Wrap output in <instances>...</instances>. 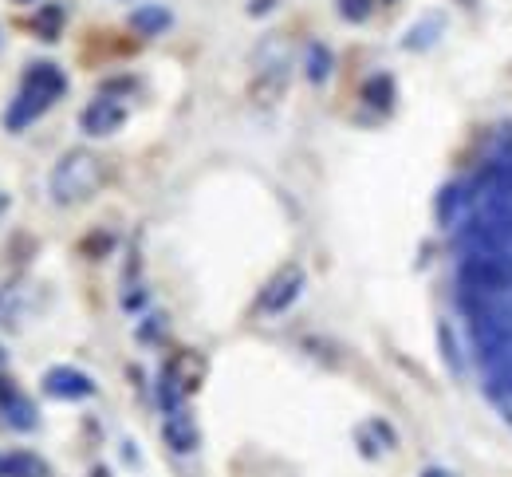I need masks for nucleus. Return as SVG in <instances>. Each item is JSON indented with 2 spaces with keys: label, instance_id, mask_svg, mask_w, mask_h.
Segmentation results:
<instances>
[{
  "label": "nucleus",
  "instance_id": "obj_1",
  "mask_svg": "<svg viewBox=\"0 0 512 477\" xmlns=\"http://www.w3.org/2000/svg\"><path fill=\"white\" fill-rule=\"evenodd\" d=\"M64 91H67V79L56 64H32V68L24 71V79H20V91H16L12 107L4 111V127H8V131H24V127L36 123Z\"/></svg>",
  "mask_w": 512,
  "mask_h": 477
},
{
  "label": "nucleus",
  "instance_id": "obj_2",
  "mask_svg": "<svg viewBox=\"0 0 512 477\" xmlns=\"http://www.w3.org/2000/svg\"><path fill=\"white\" fill-rule=\"evenodd\" d=\"M103 182H107L103 158L91 154V150H71V154H64L56 162L48 190H52V202L56 205H79V202H91L103 190Z\"/></svg>",
  "mask_w": 512,
  "mask_h": 477
},
{
  "label": "nucleus",
  "instance_id": "obj_3",
  "mask_svg": "<svg viewBox=\"0 0 512 477\" xmlns=\"http://www.w3.org/2000/svg\"><path fill=\"white\" fill-rule=\"evenodd\" d=\"M461 284L473 296H501L512 288V257L493 249H469L461 261Z\"/></svg>",
  "mask_w": 512,
  "mask_h": 477
},
{
  "label": "nucleus",
  "instance_id": "obj_4",
  "mask_svg": "<svg viewBox=\"0 0 512 477\" xmlns=\"http://www.w3.org/2000/svg\"><path fill=\"white\" fill-rule=\"evenodd\" d=\"M300 292H304V269H300V265H284L280 273L264 284V292H260V312H272V316H276V312L292 308Z\"/></svg>",
  "mask_w": 512,
  "mask_h": 477
},
{
  "label": "nucleus",
  "instance_id": "obj_5",
  "mask_svg": "<svg viewBox=\"0 0 512 477\" xmlns=\"http://www.w3.org/2000/svg\"><path fill=\"white\" fill-rule=\"evenodd\" d=\"M127 123V107L119 103V99H111V95H99L87 111H83V119H79V127L87 131V135L103 138V135H115L119 127Z\"/></svg>",
  "mask_w": 512,
  "mask_h": 477
},
{
  "label": "nucleus",
  "instance_id": "obj_6",
  "mask_svg": "<svg viewBox=\"0 0 512 477\" xmlns=\"http://www.w3.org/2000/svg\"><path fill=\"white\" fill-rule=\"evenodd\" d=\"M44 391L56 399H87V395H95V383H91V375H83L75 367H52L44 375Z\"/></svg>",
  "mask_w": 512,
  "mask_h": 477
},
{
  "label": "nucleus",
  "instance_id": "obj_7",
  "mask_svg": "<svg viewBox=\"0 0 512 477\" xmlns=\"http://www.w3.org/2000/svg\"><path fill=\"white\" fill-rule=\"evenodd\" d=\"M166 442L178 450V454H190V450H197V426H193L190 410L178 407L166 414Z\"/></svg>",
  "mask_w": 512,
  "mask_h": 477
},
{
  "label": "nucleus",
  "instance_id": "obj_8",
  "mask_svg": "<svg viewBox=\"0 0 512 477\" xmlns=\"http://www.w3.org/2000/svg\"><path fill=\"white\" fill-rule=\"evenodd\" d=\"M130 28H134L138 36H162V32L170 28V12H166L162 4H142V8H134Z\"/></svg>",
  "mask_w": 512,
  "mask_h": 477
},
{
  "label": "nucleus",
  "instance_id": "obj_9",
  "mask_svg": "<svg viewBox=\"0 0 512 477\" xmlns=\"http://www.w3.org/2000/svg\"><path fill=\"white\" fill-rule=\"evenodd\" d=\"M0 477H48V462L28 450H16V454L0 458Z\"/></svg>",
  "mask_w": 512,
  "mask_h": 477
},
{
  "label": "nucleus",
  "instance_id": "obj_10",
  "mask_svg": "<svg viewBox=\"0 0 512 477\" xmlns=\"http://www.w3.org/2000/svg\"><path fill=\"white\" fill-rule=\"evenodd\" d=\"M0 410H4V422H8L12 430H36V407H32L24 395H12Z\"/></svg>",
  "mask_w": 512,
  "mask_h": 477
},
{
  "label": "nucleus",
  "instance_id": "obj_11",
  "mask_svg": "<svg viewBox=\"0 0 512 477\" xmlns=\"http://www.w3.org/2000/svg\"><path fill=\"white\" fill-rule=\"evenodd\" d=\"M363 99H367L375 111H390V103H394V79H390V75H371V79L363 83Z\"/></svg>",
  "mask_w": 512,
  "mask_h": 477
},
{
  "label": "nucleus",
  "instance_id": "obj_12",
  "mask_svg": "<svg viewBox=\"0 0 512 477\" xmlns=\"http://www.w3.org/2000/svg\"><path fill=\"white\" fill-rule=\"evenodd\" d=\"M32 28L40 32V40H60V28H64V8L60 4H44L32 20Z\"/></svg>",
  "mask_w": 512,
  "mask_h": 477
},
{
  "label": "nucleus",
  "instance_id": "obj_13",
  "mask_svg": "<svg viewBox=\"0 0 512 477\" xmlns=\"http://www.w3.org/2000/svg\"><path fill=\"white\" fill-rule=\"evenodd\" d=\"M331 52L323 48V44H308V52H304V68H308V79L312 83H323L327 75H331Z\"/></svg>",
  "mask_w": 512,
  "mask_h": 477
},
{
  "label": "nucleus",
  "instance_id": "obj_14",
  "mask_svg": "<svg viewBox=\"0 0 512 477\" xmlns=\"http://www.w3.org/2000/svg\"><path fill=\"white\" fill-rule=\"evenodd\" d=\"M434 32H442V16H434V20H426V24H418V28L410 32V40H406V48H426V44H434Z\"/></svg>",
  "mask_w": 512,
  "mask_h": 477
},
{
  "label": "nucleus",
  "instance_id": "obj_15",
  "mask_svg": "<svg viewBox=\"0 0 512 477\" xmlns=\"http://www.w3.org/2000/svg\"><path fill=\"white\" fill-rule=\"evenodd\" d=\"M371 8H375V0H339V16L351 24H363L371 16Z\"/></svg>",
  "mask_w": 512,
  "mask_h": 477
},
{
  "label": "nucleus",
  "instance_id": "obj_16",
  "mask_svg": "<svg viewBox=\"0 0 512 477\" xmlns=\"http://www.w3.org/2000/svg\"><path fill=\"white\" fill-rule=\"evenodd\" d=\"M268 8H276V0H253V4H249V12H253V16L268 12Z\"/></svg>",
  "mask_w": 512,
  "mask_h": 477
},
{
  "label": "nucleus",
  "instance_id": "obj_17",
  "mask_svg": "<svg viewBox=\"0 0 512 477\" xmlns=\"http://www.w3.org/2000/svg\"><path fill=\"white\" fill-rule=\"evenodd\" d=\"M422 477H453V474H446V470H438V466H430V470H422Z\"/></svg>",
  "mask_w": 512,
  "mask_h": 477
},
{
  "label": "nucleus",
  "instance_id": "obj_18",
  "mask_svg": "<svg viewBox=\"0 0 512 477\" xmlns=\"http://www.w3.org/2000/svg\"><path fill=\"white\" fill-rule=\"evenodd\" d=\"M4 209H8V194H4V190H0V213H4Z\"/></svg>",
  "mask_w": 512,
  "mask_h": 477
},
{
  "label": "nucleus",
  "instance_id": "obj_19",
  "mask_svg": "<svg viewBox=\"0 0 512 477\" xmlns=\"http://www.w3.org/2000/svg\"><path fill=\"white\" fill-rule=\"evenodd\" d=\"M0 363H4V347H0Z\"/></svg>",
  "mask_w": 512,
  "mask_h": 477
},
{
  "label": "nucleus",
  "instance_id": "obj_20",
  "mask_svg": "<svg viewBox=\"0 0 512 477\" xmlns=\"http://www.w3.org/2000/svg\"><path fill=\"white\" fill-rule=\"evenodd\" d=\"M20 4H32V0H20Z\"/></svg>",
  "mask_w": 512,
  "mask_h": 477
},
{
  "label": "nucleus",
  "instance_id": "obj_21",
  "mask_svg": "<svg viewBox=\"0 0 512 477\" xmlns=\"http://www.w3.org/2000/svg\"><path fill=\"white\" fill-rule=\"evenodd\" d=\"M383 4H394V0H383Z\"/></svg>",
  "mask_w": 512,
  "mask_h": 477
}]
</instances>
